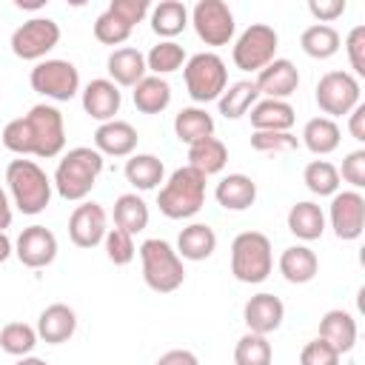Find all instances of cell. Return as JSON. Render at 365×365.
I'll return each instance as SVG.
<instances>
[{"mask_svg":"<svg viewBox=\"0 0 365 365\" xmlns=\"http://www.w3.org/2000/svg\"><path fill=\"white\" fill-rule=\"evenodd\" d=\"M328 220L331 228L336 234V240H359L365 231V197L359 191H336L331 197V208H328Z\"/></svg>","mask_w":365,"mask_h":365,"instance_id":"cell-13","label":"cell"},{"mask_svg":"<svg viewBox=\"0 0 365 365\" xmlns=\"http://www.w3.org/2000/svg\"><path fill=\"white\" fill-rule=\"evenodd\" d=\"M11 202H9V194L3 191V185H0V231H6L9 225H11Z\"/></svg>","mask_w":365,"mask_h":365,"instance_id":"cell-52","label":"cell"},{"mask_svg":"<svg viewBox=\"0 0 365 365\" xmlns=\"http://www.w3.org/2000/svg\"><path fill=\"white\" fill-rule=\"evenodd\" d=\"M108 11L117 14L125 26L134 29L137 23L145 20V14H148V0H111V3H108Z\"/></svg>","mask_w":365,"mask_h":365,"instance_id":"cell-47","label":"cell"},{"mask_svg":"<svg viewBox=\"0 0 365 365\" xmlns=\"http://www.w3.org/2000/svg\"><path fill=\"white\" fill-rule=\"evenodd\" d=\"M114 225L125 234H140L148 225V205L140 194H120L114 200Z\"/></svg>","mask_w":365,"mask_h":365,"instance_id":"cell-34","label":"cell"},{"mask_svg":"<svg viewBox=\"0 0 365 365\" xmlns=\"http://www.w3.org/2000/svg\"><path fill=\"white\" fill-rule=\"evenodd\" d=\"M60 43V26L51 17H31L11 34V51L20 60H43Z\"/></svg>","mask_w":365,"mask_h":365,"instance_id":"cell-12","label":"cell"},{"mask_svg":"<svg viewBox=\"0 0 365 365\" xmlns=\"http://www.w3.org/2000/svg\"><path fill=\"white\" fill-rule=\"evenodd\" d=\"M6 185L20 214H40L51 202V180L34 160H11L6 168Z\"/></svg>","mask_w":365,"mask_h":365,"instance_id":"cell-2","label":"cell"},{"mask_svg":"<svg viewBox=\"0 0 365 365\" xmlns=\"http://www.w3.org/2000/svg\"><path fill=\"white\" fill-rule=\"evenodd\" d=\"M248 117L254 131H291L297 111L288 100H257Z\"/></svg>","mask_w":365,"mask_h":365,"instance_id":"cell-23","label":"cell"},{"mask_svg":"<svg viewBox=\"0 0 365 365\" xmlns=\"http://www.w3.org/2000/svg\"><path fill=\"white\" fill-rule=\"evenodd\" d=\"M14 6H17V9L37 11V9H43V6H46V0H14Z\"/></svg>","mask_w":365,"mask_h":365,"instance_id":"cell-54","label":"cell"},{"mask_svg":"<svg viewBox=\"0 0 365 365\" xmlns=\"http://www.w3.org/2000/svg\"><path fill=\"white\" fill-rule=\"evenodd\" d=\"M185 48L174 40H160L157 46H151V51L145 54V68L154 77H165L171 71H180L185 66Z\"/></svg>","mask_w":365,"mask_h":365,"instance_id":"cell-37","label":"cell"},{"mask_svg":"<svg viewBox=\"0 0 365 365\" xmlns=\"http://www.w3.org/2000/svg\"><path fill=\"white\" fill-rule=\"evenodd\" d=\"M271 359H274V351H271L268 336H259L251 331L240 336L234 348V365H271Z\"/></svg>","mask_w":365,"mask_h":365,"instance_id":"cell-40","label":"cell"},{"mask_svg":"<svg viewBox=\"0 0 365 365\" xmlns=\"http://www.w3.org/2000/svg\"><path fill=\"white\" fill-rule=\"evenodd\" d=\"M140 262H143V279L157 294H171L185 282V268L180 254L160 237H151L140 245Z\"/></svg>","mask_w":365,"mask_h":365,"instance_id":"cell-4","label":"cell"},{"mask_svg":"<svg viewBox=\"0 0 365 365\" xmlns=\"http://www.w3.org/2000/svg\"><path fill=\"white\" fill-rule=\"evenodd\" d=\"M254 86L265 100H288L299 88V71L291 60L274 57L262 71H257Z\"/></svg>","mask_w":365,"mask_h":365,"instance_id":"cell-16","label":"cell"},{"mask_svg":"<svg viewBox=\"0 0 365 365\" xmlns=\"http://www.w3.org/2000/svg\"><path fill=\"white\" fill-rule=\"evenodd\" d=\"M157 365H200V359L185 348H174V351H165L157 359Z\"/></svg>","mask_w":365,"mask_h":365,"instance_id":"cell-50","label":"cell"},{"mask_svg":"<svg viewBox=\"0 0 365 365\" xmlns=\"http://www.w3.org/2000/svg\"><path fill=\"white\" fill-rule=\"evenodd\" d=\"M202 202H205V177L191 165L171 171V177L157 194V208L168 220H188L202 208Z\"/></svg>","mask_w":365,"mask_h":365,"instance_id":"cell-3","label":"cell"},{"mask_svg":"<svg viewBox=\"0 0 365 365\" xmlns=\"http://www.w3.org/2000/svg\"><path fill=\"white\" fill-rule=\"evenodd\" d=\"M242 319H245V325H248L251 334L268 336V334H274V331L282 325V319H285V305H282L279 297L262 291V294H254V297L245 302Z\"/></svg>","mask_w":365,"mask_h":365,"instance_id":"cell-17","label":"cell"},{"mask_svg":"<svg viewBox=\"0 0 365 365\" xmlns=\"http://www.w3.org/2000/svg\"><path fill=\"white\" fill-rule=\"evenodd\" d=\"M0 140L17 157H29L31 154V137H29V128H26V120L23 117L9 120L6 128H3V134H0Z\"/></svg>","mask_w":365,"mask_h":365,"instance_id":"cell-44","label":"cell"},{"mask_svg":"<svg viewBox=\"0 0 365 365\" xmlns=\"http://www.w3.org/2000/svg\"><path fill=\"white\" fill-rule=\"evenodd\" d=\"M308 11H311V17H314L317 23L331 26L336 17L345 14V0H311V3H308Z\"/></svg>","mask_w":365,"mask_h":365,"instance_id":"cell-49","label":"cell"},{"mask_svg":"<svg viewBox=\"0 0 365 365\" xmlns=\"http://www.w3.org/2000/svg\"><path fill=\"white\" fill-rule=\"evenodd\" d=\"M345 51L354 68V77H365V26H354L345 37Z\"/></svg>","mask_w":365,"mask_h":365,"instance_id":"cell-46","label":"cell"},{"mask_svg":"<svg viewBox=\"0 0 365 365\" xmlns=\"http://www.w3.org/2000/svg\"><path fill=\"white\" fill-rule=\"evenodd\" d=\"M251 148L259 154H291L299 148V137H294L291 131H254Z\"/></svg>","mask_w":365,"mask_h":365,"instance_id":"cell-41","label":"cell"},{"mask_svg":"<svg viewBox=\"0 0 365 365\" xmlns=\"http://www.w3.org/2000/svg\"><path fill=\"white\" fill-rule=\"evenodd\" d=\"M108 217L100 202H80L68 217V237L77 248H97L106 240Z\"/></svg>","mask_w":365,"mask_h":365,"instance_id":"cell-14","label":"cell"},{"mask_svg":"<svg viewBox=\"0 0 365 365\" xmlns=\"http://www.w3.org/2000/svg\"><path fill=\"white\" fill-rule=\"evenodd\" d=\"M14 365H48L46 359H40V356H20Z\"/></svg>","mask_w":365,"mask_h":365,"instance_id":"cell-55","label":"cell"},{"mask_svg":"<svg viewBox=\"0 0 365 365\" xmlns=\"http://www.w3.org/2000/svg\"><path fill=\"white\" fill-rule=\"evenodd\" d=\"M319 339H325L339 354H348L356 345V319L342 308L325 311L319 319Z\"/></svg>","mask_w":365,"mask_h":365,"instance_id":"cell-22","label":"cell"},{"mask_svg":"<svg viewBox=\"0 0 365 365\" xmlns=\"http://www.w3.org/2000/svg\"><path fill=\"white\" fill-rule=\"evenodd\" d=\"M342 180L354 185V191H359L365 185V148H356L351 154H345L342 160Z\"/></svg>","mask_w":365,"mask_h":365,"instance_id":"cell-48","label":"cell"},{"mask_svg":"<svg viewBox=\"0 0 365 365\" xmlns=\"http://www.w3.org/2000/svg\"><path fill=\"white\" fill-rule=\"evenodd\" d=\"M277 46H279V37L271 26L265 23H251L234 43L231 48V60L240 71H262L274 54H277Z\"/></svg>","mask_w":365,"mask_h":365,"instance_id":"cell-8","label":"cell"},{"mask_svg":"<svg viewBox=\"0 0 365 365\" xmlns=\"http://www.w3.org/2000/svg\"><path fill=\"white\" fill-rule=\"evenodd\" d=\"M165 177V165L160 157L154 154H131L125 160V180L137 188V191H151L163 182Z\"/></svg>","mask_w":365,"mask_h":365,"instance_id":"cell-32","label":"cell"},{"mask_svg":"<svg viewBox=\"0 0 365 365\" xmlns=\"http://www.w3.org/2000/svg\"><path fill=\"white\" fill-rule=\"evenodd\" d=\"M317 271H319V259L308 245H291L279 254V274L294 285L311 282Z\"/></svg>","mask_w":365,"mask_h":365,"instance_id":"cell-27","label":"cell"},{"mask_svg":"<svg viewBox=\"0 0 365 365\" xmlns=\"http://www.w3.org/2000/svg\"><path fill=\"white\" fill-rule=\"evenodd\" d=\"M188 23L194 26L197 37L205 43V46H228L234 31H237V23H234V11L228 9V3L222 0H200L191 14H188Z\"/></svg>","mask_w":365,"mask_h":365,"instance_id":"cell-11","label":"cell"},{"mask_svg":"<svg viewBox=\"0 0 365 365\" xmlns=\"http://www.w3.org/2000/svg\"><path fill=\"white\" fill-rule=\"evenodd\" d=\"M14 254L26 268H46L57 257V237L46 225H29L20 231Z\"/></svg>","mask_w":365,"mask_h":365,"instance_id":"cell-15","label":"cell"},{"mask_svg":"<svg viewBox=\"0 0 365 365\" xmlns=\"http://www.w3.org/2000/svg\"><path fill=\"white\" fill-rule=\"evenodd\" d=\"M37 331L31 328V325H26V322H6L3 328H0V348L6 351V354H11V356H29L31 351H34V345H37Z\"/></svg>","mask_w":365,"mask_h":365,"instance_id":"cell-39","label":"cell"},{"mask_svg":"<svg viewBox=\"0 0 365 365\" xmlns=\"http://www.w3.org/2000/svg\"><path fill=\"white\" fill-rule=\"evenodd\" d=\"M103 171V154L97 148H88V145H77V148H68L60 163H57V171H54V180L51 185L57 188V194L68 202H80L91 194V188L97 185V177Z\"/></svg>","mask_w":365,"mask_h":365,"instance_id":"cell-1","label":"cell"},{"mask_svg":"<svg viewBox=\"0 0 365 365\" xmlns=\"http://www.w3.org/2000/svg\"><path fill=\"white\" fill-rule=\"evenodd\" d=\"M188 26V9L180 0H160L151 9V31L160 34L163 40L177 37Z\"/></svg>","mask_w":365,"mask_h":365,"instance_id":"cell-33","label":"cell"},{"mask_svg":"<svg viewBox=\"0 0 365 365\" xmlns=\"http://www.w3.org/2000/svg\"><path fill=\"white\" fill-rule=\"evenodd\" d=\"M257 97H259V91H257L254 80H237V83H231V86L220 94L217 106H220V114H222L225 120H240L242 114L251 111V106L257 103Z\"/></svg>","mask_w":365,"mask_h":365,"instance_id":"cell-36","label":"cell"},{"mask_svg":"<svg viewBox=\"0 0 365 365\" xmlns=\"http://www.w3.org/2000/svg\"><path fill=\"white\" fill-rule=\"evenodd\" d=\"M339 140H342V131L331 117H314L302 128V145L317 157H325V154L336 151Z\"/></svg>","mask_w":365,"mask_h":365,"instance_id":"cell-29","label":"cell"},{"mask_svg":"<svg viewBox=\"0 0 365 365\" xmlns=\"http://www.w3.org/2000/svg\"><path fill=\"white\" fill-rule=\"evenodd\" d=\"M29 137H31V157L40 160H51L60 157L66 148V123L63 114L48 106V103H37L29 108V114L23 117Z\"/></svg>","mask_w":365,"mask_h":365,"instance_id":"cell-7","label":"cell"},{"mask_svg":"<svg viewBox=\"0 0 365 365\" xmlns=\"http://www.w3.org/2000/svg\"><path fill=\"white\" fill-rule=\"evenodd\" d=\"M348 131L356 143H365V106L362 103L348 114Z\"/></svg>","mask_w":365,"mask_h":365,"instance_id":"cell-51","label":"cell"},{"mask_svg":"<svg viewBox=\"0 0 365 365\" xmlns=\"http://www.w3.org/2000/svg\"><path fill=\"white\" fill-rule=\"evenodd\" d=\"M137 128L125 120H108L100 123V128L94 131V148L103 157H131L137 148Z\"/></svg>","mask_w":365,"mask_h":365,"instance_id":"cell-20","label":"cell"},{"mask_svg":"<svg viewBox=\"0 0 365 365\" xmlns=\"http://www.w3.org/2000/svg\"><path fill=\"white\" fill-rule=\"evenodd\" d=\"M359 80L351 71H328L317 83V106L325 117H342L351 114L359 106Z\"/></svg>","mask_w":365,"mask_h":365,"instance_id":"cell-10","label":"cell"},{"mask_svg":"<svg viewBox=\"0 0 365 365\" xmlns=\"http://www.w3.org/2000/svg\"><path fill=\"white\" fill-rule=\"evenodd\" d=\"M11 254H14V245H11V240L6 237V231H0V262H6Z\"/></svg>","mask_w":365,"mask_h":365,"instance_id":"cell-53","label":"cell"},{"mask_svg":"<svg viewBox=\"0 0 365 365\" xmlns=\"http://www.w3.org/2000/svg\"><path fill=\"white\" fill-rule=\"evenodd\" d=\"M29 83L37 94H43L48 100H57V103H68L80 91V71L68 60H57V57L54 60H40L31 68Z\"/></svg>","mask_w":365,"mask_h":365,"instance_id":"cell-9","label":"cell"},{"mask_svg":"<svg viewBox=\"0 0 365 365\" xmlns=\"http://www.w3.org/2000/svg\"><path fill=\"white\" fill-rule=\"evenodd\" d=\"M131 26H125L117 14H111L108 9L94 20V37H97V43H103V46H120V43H125L128 37H131Z\"/></svg>","mask_w":365,"mask_h":365,"instance_id":"cell-42","label":"cell"},{"mask_svg":"<svg viewBox=\"0 0 365 365\" xmlns=\"http://www.w3.org/2000/svg\"><path fill=\"white\" fill-rule=\"evenodd\" d=\"M103 245H106V257H108L114 265H128V262L134 259V254H137L134 237L125 234V231H120V228H108Z\"/></svg>","mask_w":365,"mask_h":365,"instance_id":"cell-43","label":"cell"},{"mask_svg":"<svg viewBox=\"0 0 365 365\" xmlns=\"http://www.w3.org/2000/svg\"><path fill=\"white\" fill-rule=\"evenodd\" d=\"M106 68H108V80L120 88V86H128V88H134L143 77H145V54L140 51V48H134V46H123V48H114L111 54H108V63H106Z\"/></svg>","mask_w":365,"mask_h":365,"instance_id":"cell-21","label":"cell"},{"mask_svg":"<svg viewBox=\"0 0 365 365\" xmlns=\"http://www.w3.org/2000/svg\"><path fill=\"white\" fill-rule=\"evenodd\" d=\"M339 351L331 348L325 339H311L305 342V348L299 351V365H339Z\"/></svg>","mask_w":365,"mask_h":365,"instance_id":"cell-45","label":"cell"},{"mask_svg":"<svg viewBox=\"0 0 365 365\" xmlns=\"http://www.w3.org/2000/svg\"><path fill=\"white\" fill-rule=\"evenodd\" d=\"M174 134H177L180 143L194 145L205 137H214V117L200 106L180 108L177 117H174Z\"/></svg>","mask_w":365,"mask_h":365,"instance_id":"cell-28","label":"cell"},{"mask_svg":"<svg viewBox=\"0 0 365 365\" xmlns=\"http://www.w3.org/2000/svg\"><path fill=\"white\" fill-rule=\"evenodd\" d=\"M185 88L194 103H211L220 100V94L228 88V68L225 60L214 51H200L185 60L182 66Z\"/></svg>","mask_w":365,"mask_h":365,"instance_id":"cell-6","label":"cell"},{"mask_svg":"<svg viewBox=\"0 0 365 365\" xmlns=\"http://www.w3.org/2000/svg\"><path fill=\"white\" fill-rule=\"evenodd\" d=\"M171 103V86L165 83V77H154L145 74L137 86H134V106L143 114H163Z\"/></svg>","mask_w":365,"mask_h":365,"instance_id":"cell-31","label":"cell"},{"mask_svg":"<svg viewBox=\"0 0 365 365\" xmlns=\"http://www.w3.org/2000/svg\"><path fill=\"white\" fill-rule=\"evenodd\" d=\"M225 163H228V148L217 137H205V140L188 145V165L197 168L202 177L220 174L225 168Z\"/></svg>","mask_w":365,"mask_h":365,"instance_id":"cell-30","label":"cell"},{"mask_svg":"<svg viewBox=\"0 0 365 365\" xmlns=\"http://www.w3.org/2000/svg\"><path fill=\"white\" fill-rule=\"evenodd\" d=\"M180 259H191V262H200V259H208L214 251H217V234L211 225L205 222H191L180 231L177 237V248Z\"/></svg>","mask_w":365,"mask_h":365,"instance_id":"cell-25","label":"cell"},{"mask_svg":"<svg viewBox=\"0 0 365 365\" xmlns=\"http://www.w3.org/2000/svg\"><path fill=\"white\" fill-rule=\"evenodd\" d=\"M302 182L317 197H334L339 191V168L328 160H311L302 171Z\"/></svg>","mask_w":365,"mask_h":365,"instance_id":"cell-38","label":"cell"},{"mask_svg":"<svg viewBox=\"0 0 365 365\" xmlns=\"http://www.w3.org/2000/svg\"><path fill=\"white\" fill-rule=\"evenodd\" d=\"M214 197L225 211H245L257 200V182L248 174H228L217 182Z\"/></svg>","mask_w":365,"mask_h":365,"instance_id":"cell-24","label":"cell"},{"mask_svg":"<svg viewBox=\"0 0 365 365\" xmlns=\"http://www.w3.org/2000/svg\"><path fill=\"white\" fill-rule=\"evenodd\" d=\"M288 231L302 240V242H314L325 234V214L317 202L311 200H302V202H294L291 211H288Z\"/></svg>","mask_w":365,"mask_h":365,"instance_id":"cell-26","label":"cell"},{"mask_svg":"<svg viewBox=\"0 0 365 365\" xmlns=\"http://www.w3.org/2000/svg\"><path fill=\"white\" fill-rule=\"evenodd\" d=\"M339 43H342L339 31H336L334 26H325V23H314V26H308V29L299 34L302 51H305L308 57H314V60H328V57H334V54L339 51Z\"/></svg>","mask_w":365,"mask_h":365,"instance_id":"cell-35","label":"cell"},{"mask_svg":"<svg viewBox=\"0 0 365 365\" xmlns=\"http://www.w3.org/2000/svg\"><path fill=\"white\" fill-rule=\"evenodd\" d=\"M34 331H37V336H40L43 342H48V345H63V342H68V339L74 336V331H77V314H74V308H68L66 302H51V305H46V308L40 311Z\"/></svg>","mask_w":365,"mask_h":365,"instance_id":"cell-19","label":"cell"},{"mask_svg":"<svg viewBox=\"0 0 365 365\" xmlns=\"http://www.w3.org/2000/svg\"><path fill=\"white\" fill-rule=\"evenodd\" d=\"M274 268V251H271V240L259 231H242L234 237L231 242V274L245 282V285H257L265 282L268 274Z\"/></svg>","mask_w":365,"mask_h":365,"instance_id":"cell-5","label":"cell"},{"mask_svg":"<svg viewBox=\"0 0 365 365\" xmlns=\"http://www.w3.org/2000/svg\"><path fill=\"white\" fill-rule=\"evenodd\" d=\"M120 106H123V94L108 77H97L83 88V111L91 120H100V123L117 120L114 114L120 111Z\"/></svg>","mask_w":365,"mask_h":365,"instance_id":"cell-18","label":"cell"}]
</instances>
